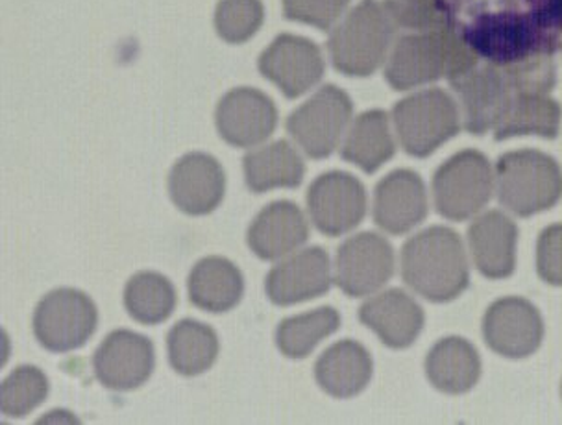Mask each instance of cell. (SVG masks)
<instances>
[{
	"label": "cell",
	"mask_w": 562,
	"mask_h": 425,
	"mask_svg": "<svg viewBox=\"0 0 562 425\" xmlns=\"http://www.w3.org/2000/svg\"><path fill=\"white\" fill-rule=\"evenodd\" d=\"M339 327L340 315L334 307H318L281 321L276 329V346L289 359H305Z\"/></svg>",
	"instance_id": "f546056e"
},
{
	"label": "cell",
	"mask_w": 562,
	"mask_h": 425,
	"mask_svg": "<svg viewBox=\"0 0 562 425\" xmlns=\"http://www.w3.org/2000/svg\"><path fill=\"white\" fill-rule=\"evenodd\" d=\"M359 321L389 348L404 350L420 335L426 316L415 298L402 289H389L361 305Z\"/></svg>",
	"instance_id": "d6986e66"
},
{
	"label": "cell",
	"mask_w": 562,
	"mask_h": 425,
	"mask_svg": "<svg viewBox=\"0 0 562 425\" xmlns=\"http://www.w3.org/2000/svg\"><path fill=\"white\" fill-rule=\"evenodd\" d=\"M374 373V362L363 344L340 340L329 346L315 365L318 387L329 396L348 400L367 389Z\"/></svg>",
	"instance_id": "7402d4cb"
},
{
	"label": "cell",
	"mask_w": 562,
	"mask_h": 425,
	"mask_svg": "<svg viewBox=\"0 0 562 425\" xmlns=\"http://www.w3.org/2000/svg\"><path fill=\"white\" fill-rule=\"evenodd\" d=\"M561 123V105L550 94L515 93L494 128V137L504 141L518 135H539L555 139Z\"/></svg>",
	"instance_id": "484cf974"
},
{
	"label": "cell",
	"mask_w": 562,
	"mask_h": 425,
	"mask_svg": "<svg viewBox=\"0 0 562 425\" xmlns=\"http://www.w3.org/2000/svg\"><path fill=\"white\" fill-rule=\"evenodd\" d=\"M402 278L429 302H451L461 297L470 281L463 241L445 226L428 227L411 237L402 248Z\"/></svg>",
	"instance_id": "7a4b0ae2"
},
{
	"label": "cell",
	"mask_w": 562,
	"mask_h": 425,
	"mask_svg": "<svg viewBox=\"0 0 562 425\" xmlns=\"http://www.w3.org/2000/svg\"><path fill=\"white\" fill-rule=\"evenodd\" d=\"M499 204L518 216L548 211L562 199V170L555 159L539 150L504 154L496 164Z\"/></svg>",
	"instance_id": "277c9868"
},
{
	"label": "cell",
	"mask_w": 562,
	"mask_h": 425,
	"mask_svg": "<svg viewBox=\"0 0 562 425\" xmlns=\"http://www.w3.org/2000/svg\"><path fill=\"white\" fill-rule=\"evenodd\" d=\"M34 335L43 348L54 354L78 350L93 337L99 326V309L86 292L56 289L35 307Z\"/></svg>",
	"instance_id": "52a82bcc"
},
{
	"label": "cell",
	"mask_w": 562,
	"mask_h": 425,
	"mask_svg": "<svg viewBox=\"0 0 562 425\" xmlns=\"http://www.w3.org/2000/svg\"><path fill=\"white\" fill-rule=\"evenodd\" d=\"M226 191V175L217 159L202 152L183 156L169 176L170 199L188 215L202 216L217 210Z\"/></svg>",
	"instance_id": "e0dca14e"
},
{
	"label": "cell",
	"mask_w": 562,
	"mask_h": 425,
	"mask_svg": "<svg viewBox=\"0 0 562 425\" xmlns=\"http://www.w3.org/2000/svg\"><path fill=\"white\" fill-rule=\"evenodd\" d=\"M496 191L488 159L477 150H464L448 159L434 178L435 208L448 221H469Z\"/></svg>",
	"instance_id": "8992f818"
},
{
	"label": "cell",
	"mask_w": 562,
	"mask_h": 425,
	"mask_svg": "<svg viewBox=\"0 0 562 425\" xmlns=\"http://www.w3.org/2000/svg\"><path fill=\"white\" fill-rule=\"evenodd\" d=\"M561 392H562V387H561Z\"/></svg>",
	"instance_id": "d590c367"
},
{
	"label": "cell",
	"mask_w": 562,
	"mask_h": 425,
	"mask_svg": "<svg viewBox=\"0 0 562 425\" xmlns=\"http://www.w3.org/2000/svg\"><path fill=\"white\" fill-rule=\"evenodd\" d=\"M393 121L402 148L415 158H428L459 134L461 111L442 89H426L400 100Z\"/></svg>",
	"instance_id": "5b68a950"
},
{
	"label": "cell",
	"mask_w": 562,
	"mask_h": 425,
	"mask_svg": "<svg viewBox=\"0 0 562 425\" xmlns=\"http://www.w3.org/2000/svg\"><path fill=\"white\" fill-rule=\"evenodd\" d=\"M307 211L321 234L340 237L363 222L367 215V191L358 178L348 172L331 170L311 183Z\"/></svg>",
	"instance_id": "30bf717a"
},
{
	"label": "cell",
	"mask_w": 562,
	"mask_h": 425,
	"mask_svg": "<svg viewBox=\"0 0 562 425\" xmlns=\"http://www.w3.org/2000/svg\"><path fill=\"white\" fill-rule=\"evenodd\" d=\"M426 376L437 391L464 394L480 381V354L467 338H442L426 357Z\"/></svg>",
	"instance_id": "cb8c5ba5"
},
{
	"label": "cell",
	"mask_w": 562,
	"mask_h": 425,
	"mask_svg": "<svg viewBox=\"0 0 562 425\" xmlns=\"http://www.w3.org/2000/svg\"><path fill=\"white\" fill-rule=\"evenodd\" d=\"M124 307L135 322L158 326L175 311V286L158 272H137L124 287Z\"/></svg>",
	"instance_id": "f1b7e54d"
},
{
	"label": "cell",
	"mask_w": 562,
	"mask_h": 425,
	"mask_svg": "<svg viewBox=\"0 0 562 425\" xmlns=\"http://www.w3.org/2000/svg\"><path fill=\"white\" fill-rule=\"evenodd\" d=\"M351 0H283L285 18L296 23L329 30L339 21Z\"/></svg>",
	"instance_id": "836d02e7"
},
{
	"label": "cell",
	"mask_w": 562,
	"mask_h": 425,
	"mask_svg": "<svg viewBox=\"0 0 562 425\" xmlns=\"http://www.w3.org/2000/svg\"><path fill=\"white\" fill-rule=\"evenodd\" d=\"M189 300L207 313H228L245 294V278L226 257H204L188 280Z\"/></svg>",
	"instance_id": "603a6c76"
},
{
	"label": "cell",
	"mask_w": 562,
	"mask_h": 425,
	"mask_svg": "<svg viewBox=\"0 0 562 425\" xmlns=\"http://www.w3.org/2000/svg\"><path fill=\"white\" fill-rule=\"evenodd\" d=\"M156 367L153 340L145 335L117 329L94 351V376L110 391H134L147 383Z\"/></svg>",
	"instance_id": "4fadbf2b"
},
{
	"label": "cell",
	"mask_w": 562,
	"mask_h": 425,
	"mask_svg": "<svg viewBox=\"0 0 562 425\" xmlns=\"http://www.w3.org/2000/svg\"><path fill=\"white\" fill-rule=\"evenodd\" d=\"M428 208L426 186L413 170H394L375 187L374 222L386 234H407L428 216Z\"/></svg>",
	"instance_id": "ac0fdd59"
},
{
	"label": "cell",
	"mask_w": 562,
	"mask_h": 425,
	"mask_svg": "<svg viewBox=\"0 0 562 425\" xmlns=\"http://www.w3.org/2000/svg\"><path fill=\"white\" fill-rule=\"evenodd\" d=\"M323 51L300 35H278L259 56L261 75L276 83L288 99H299L323 80Z\"/></svg>",
	"instance_id": "7c38bea8"
},
{
	"label": "cell",
	"mask_w": 562,
	"mask_h": 425,
	"mask_svg": "<svg viewBox=\"0 0 562 425\" xmlns=\"http://www.w3.org/2000/svg\"><path fill=\"white\" fill-rule=\"evenodd\" d=\"M246 186L252 192H267L280 187L294 189L304 181L305 165L293 145L288 141H276L248 152L243 159Z\"/></svg>",
	"instance_id": "d4e9b609"
},
{
	"label": "cell",
	"mask_w": 562,
	"mask_h": 425,
	"mask_svg": "<svg viewBox=\"0 0 562 425\" xmlns=\"http://www.w3.org/2000/svg\"><path fill=\"white\" fill-rule=\"evenodd\" d=\"M394 248L374 234L353 235L337 250L335 283L350 298H364L380 291L394 275Z\"/></svg>",
	"instance_id": "9c48e42d"
},
{
	"label": "cell",
	"mask_w": 562,
	"mask_h": 425,
	"mask_svg": "<svg viewBox=\"0 0 562 425\" xmlns=\"http://www.w3.org/2000/svg\"><path fill=\"white\" fill-rule=\"evenodd\" d=\"M170 367L186 378L207 372L218 357L215 329L193 318H183L172 326L167 337Z\"/></svg>",
	"instance_id": "83f0119b"
},
{
	"label": "cell",
	"mask_w": 562,
	"mask_h": 425,
	"mask_svg": "<svg viewBox=\"0 0 562 425\" xmlns=\"http://www.w3.org/2000/svg\"><path fill=\"white\" fill-rule=\"evenodd\" d=\"M451 86L459 94L464 130L474 135L496 128L515 94L502 64L477 65Z\"/></svg>",
	"instance_id": "5bb4252c"
},
{
	"label": "cell",
	"mask_w": 562,
	"mask_h": 425,
	"mask_svg": "<svg viewBox=\"0 0 562 425\" xmlns=\"http://www.w3.org/2000/svg\"><path fill=\"white\" fill-rule=\"evenodd\" d=\"M310 239V224L299 205L280 200L259 211L248 227V246L265 261L291 256Z\"/></svg>",
	"instance_id": "ffe728a7"
},
{
	"label": "cell",
	"mask_w": 562,
	"mask_h": 425,
	"mask_svg": "<svg viewBox=\"0 0 562 425\" xmlns=\"http://www.w3.org/2000/svg\"><path fill=\"white\" fill-rule=\"evenodd\" d=\"M477 65L474 48L451 26H445L402 35L386 61L385 78L396 91H409L440 78L456 82Z\"/></svg>",
	"instance_id": "6da1fadb"
},
{
	"label": "cell",
	"mask_w": 562,
	"mask_h": 425,
	"mask_svg": "<svg viewBox=\"0 0 562 425\" xmlns=\"http://www.w3.org/2000/svg\"><path fill=\"white\" fill-rule=\"evenodd\" d=\"M383 4L396 29L428 32L450 26L445 0H385Z\"/></svg>",
	"instance_id": "d6a6232c"
},
{
	"label": "cell",
	"mask_w": 562,
	"mask_h": 425,
	"mask_svg": "<svg viewBox=\"0 0 562 425\" xmlns=\"http://www.w3.org/2000/svg\"><path fill=\"white\" fill-rule=\"evenodd\" d=\"M215 123L228 145L252 148L274 134L278 111L274 102L258 89H232L218 102Z\"/></svg>",
	"instance_id": "9a60e30c"
},
{
	"label": "cell",
	"mask_w": 562,
	"mask_h": 425,
	"mask_svg": "<svg viewBox=\"0 0 562 425\" xmlns=\"http://www.w3.org/2000/svg\"><path fill=\"white\" fill-rule=\"evenodd\" d=\"M331 287L328 251L311 246L276 265L267 276L265 291L270 302L281 307L315 300Z\"/></svg>",
	"instance_id": "2e32d148"
},
{
	"label": "cell",
	"mask_w": 562,
	"mask_h": 425,
	"mask_svg": "<svg viewBox=\"0 0 562 425\" xmlns=\"http://www.w3.org/2000/svg\"><path fill=\"white\" fill-rule=\"evenodd\" d=\"M48 389L50 384L43 370L23 365L4 379L0 391V409L8 418H23L47 400Z\"/></svg>",
	"instance_id": "4dcf8cb0"
},
{
	"label": "cell",
	"mask_w": 562,
	"mask_h": 425,
	"mask_svg": "<svg viewBox=\"0 0 562 425\" xmlns=\"http://www.w3.org/2000/svg\"><path fill=\"white\" fill-rule=\"evenodd\" d=\"M263 19L261 0H221L215 12V29L224 42L240 45L256 35Z\"/></svg>",
	"instance_id": "1f68e13d"
},
{
	"label": "cell",
	"mask_w": 562,
	"mask_h": 425,
	"mask_svg": "<svg viewBox=\"0 0 562 425\" xmlns=\"http://www.w3.org/2000/svg\"><path fill=\"white\" fill-rule=\"evenodd\" d=\"M394 152L396 145L389 115L385 111L372 110L364 111L363 115H359L356 123L351 124L340 148V156L372 175L381 165L393 158Z\"/></svg>",
	"instance_id": "4316f807"
},
{
	"label": "cell",
	"mask_w": 562,
	"mask_h": 425,
	"mask_svg": "<svg viewBox=\"0 0 562 425\" xmlns=\"http://www.w3.org/2000/svg\"><path fill=\"white\" fill-rule=\"evenodd\" d=\"M353 104L342 89L324 86L288 119V132L313 159L328 158L351 121Z\"/></svg>",
	"instance_id": "ba28073f"
},
{
	"label": "cell",
	"mask_w": 562,
	"mask_h": 425,
	"mask_svg": "<svg viewBox=\"0 0 562 425\" xmlns=\"http://www.w3.org/2000/svg\"><path fill=\"white\" fill-rule=\"evenodd\" d=\"M483 335L492 351L507 359H524L539 350L544 322L533 303L524 298H502L486 311Z\"/></svg>",
	"instance_id": "8fae6325"
},
{
	"label": "cell",
	"mask_w": 562,
	"mask_h": 425,
	"mask_svg": "<svg viewBox=\"0 0 562 425\" xmlns=\"http://www.w3.org/2000/svg\"><path fill=\"white\" fill-rule=\"evenodd\" d=\"M396 24L378 0H363L329 35L331 64L340 75H374L391 53Z\"/></svg>",
	"instance_id": "3957f363"
},
{
	"label": "cell",
	"mask_w": 562,
	"mask_h": 425,
	"mask_svg": "<svg viewBox=\"0 0 562 425\" xmlns=\"http://www.w3.org/2000/svg\"><path fill=\"white\" fill-rule=\"evenodd\" d=\"M537 270L546 283L562 287V224L546 227L540 234Z\"/></svg>",
	"instance_id": "e575fe53"
},
{
	"label": "cell",
	"mask_w": 562,
	"mask_h": 425,
	"mask_svg": "<svg viewBox=\"0 0 562 425\" xmlns=\"http://www.w3.org/2000/svg\"><path fill=\"white\" fill-rule=\"evenodd\" d=\"M518 227L502 211L477 216L469 227V245L475 267L488 280H504L515 272Z\"/></svg>",
	"instance_id": "44dd1931"
}]
</instances>
